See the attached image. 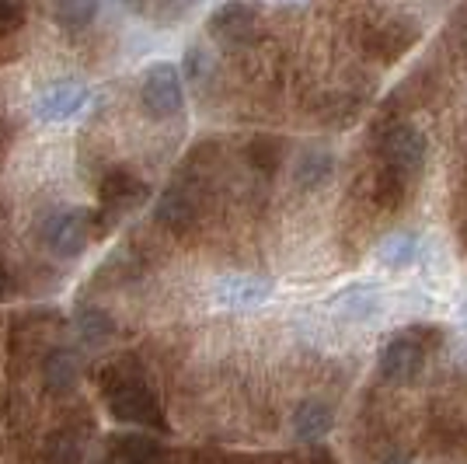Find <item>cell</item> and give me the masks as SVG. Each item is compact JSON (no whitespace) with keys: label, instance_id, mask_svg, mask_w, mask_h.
<instances>
[{"label":"cell","instance_id":"obj_1","mask_svg":"<svg viewBox=\"0 0 467 464\" xmlns=\"http://www.w3.org/2000/svg\"><path fill=\"white\" fill-rule=\"evenodd\" d=\"M88 234H91V213L78 206H59L39 220V241L57 258H78L88 248Z\"/></svg>","mask_w":467,"mask_h":464},{"label":"cell","instance_id":"obj_2","mask_svg":"<svg viewBox=\"0 0 467 464\" xmlns=\"http://www.w3.org/2000/svg\"><path fill=\"white\" fill-rule=\"evenodd\" d=\"M140 105L150 119H171L185 109V88L175 63H154L140 84Z\"/></svg>","mask_w":467,"mask_h":464},{"label":"cell","instance_id":"obj_3","mask_svg":"<svg viewBox=\"0 0 467 464\" xmlns=\"http://www.w3.org/2000/svg\"><path fill=\"white\" fill-rule=\"evenodd\" d=\"M258 25H262V7L248 4V0H231V4L216 7L213 18L206 21L210 36L220 39L223 46H244V42H252Z\"/></svg>","mask_w":467,"mask_h":464},{"label":"cell","instance_id":"obj_4","mask_svg":"<svg viewBox=\"0 0 467 464\" xmlns=\"http://www.w3.org/2000/svg\"><path fill=\"white\" fill-rule=\"evenodd\" d=\"M143 195H147V185H143L133 172H126V168L109 172L105 185H101V210H98V216H95L98 231H105L109 224H116L119 213L140 206Z\"/></svg>","mask_w":467,"mask_h":464},{"label":"cell","instance_id":"obj_5","mask_svg":"<svg viewBox=\"0 0 467 464\" xmlns=\"http://www.w3.org/2000/svg\"><path fill=\"white\" fill-rule=\"evenodd\" d=\"M84 101H88V88H80L74 80H59V84L46 88L39 95L36 116H39L42 122H63V119L74 116Z\"/></svg>","mask_w":467,"mask_h":464},{"label":"cell","instance_id":"obj_6","mask_svg":"<svg viewBox=\"0 0 467 464\" xmlns=\"http://www.w3.org/2000/svg\"><path fill=\"white\" fill-rule=\"evenodd\" d=\"M331 154L328 151H307V154H300L296 161V168H293V178H296V185L300 189H317V185H325L331 178Z\"/></svg>","mask_w":467,"mask_h":464},{"label":"cell","instance_id":"obj_7","mask_svg":"<svg viewBox=\"0 0 467 464\" xmlns=\"http://www.w3.org/2000/svg\"><path fill=\"white\" fill-rule=\"evenodd\" d=\"M53 15L63 32H84L98 18V0H57Z\"/></svg>","mask_w":467,"mask_h":464},{"label":"cell","instance_id":"obj_8","mask_svg":"<svg viewBox=\"0 0 467 464\" xmlns=\"http://www.w3.org/2000/svg\"><path fill=\"white\" fill-rule=\"evenodd\" d=\"M415 252H419V237L409 231L401 234H390L380 241V248H377V258L384 262V266H394V269H401V266H409L415 262Z\"/></svg>","mask_w":467,"mask_h":464},{"label":"cell","instance_id":"obj_9","mask_svg":"<svg viewBox=\"0 0 467 464\" xmlns=\"http://www.w3.org/2000/svg\"><path fill=\"white\" fill-rule=\"evenodd\" d=\"M192 0H130V7L137 11L140 18L154 21V25H168V21L182 18V11Z\"/></svg>","mask_w":467,"mask_h":464},{"label":"cell","instance_id":"obj_10","mask_svg":"<svg viewBox=\"0 0 467 464\" xmlns=\"http://www.w3.org/2000/svg\"><path fill=\"white\" fill-rule=\"evenodd\" d=\"M25 21V0H0V36L18 32Z\"/></svg>","mask_w":467,"mask_h":464}]
</instances>
